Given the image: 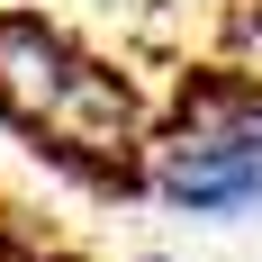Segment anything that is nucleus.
<instances>
[{
  "label": "nucleus",
  "mask_w": 262,
  "mask_h": 262,
  "mask_svg": "<svg viewBox=\"0 0 262 262\" xmlns=\"http://www.w3.org/2000/svg\"><path fill=\"white\" fill-rule=\"evenodd\" d=\"M145 199L181 217H253L262 208V91L235 73H190L181 100L145 136Z\"/></svg>",
  "instance_id": "nucleus-1"
},
{
  "label": "nucleus",
  "mask_w": 262,
  "mask_h": 262,
  "mask_svg": "<svg viewBox=\"0 0 262 262\" xmlns=\"http://www.w3.org/2000/svg\"><path fill=\"white\" fill-rule=\"evenodd\" d=\"M81 63H91V46L63 18H46V9H0V118L18 136H36L63 108V91H73Z\"/></svg>",
  "instance_id": "nucleus-2"
},
{
  "label": "nucleus",
  "mask_w": 262,
  "mask_h": 262,
  "mask_svg": "<svg viewBox=\"0 0 262 262\" xmlns=\"http://www.w3.org/2000/svg\"><path fill=\"white\" fill-rule=\"evenodd\" d=\"M27 262H91V253H73V244H36Z\"/></svg>",
  "instance_id": "nucleus-3"
},
{
  "label": "nucleus",
  "mask_w": 262,
  "mask_h": 262,
  "mask_svg": "<svg viewBox=\"0 0 262 262\" xmlns=\"http://www.w3.org/2000/svg\"><path fill=\"white\" fill-rule=\"evenodd\" d=\"M145 262H163V253H145Z\"/></svg>",
  "instance_id": "nucleus-4"
}]
</instances>
